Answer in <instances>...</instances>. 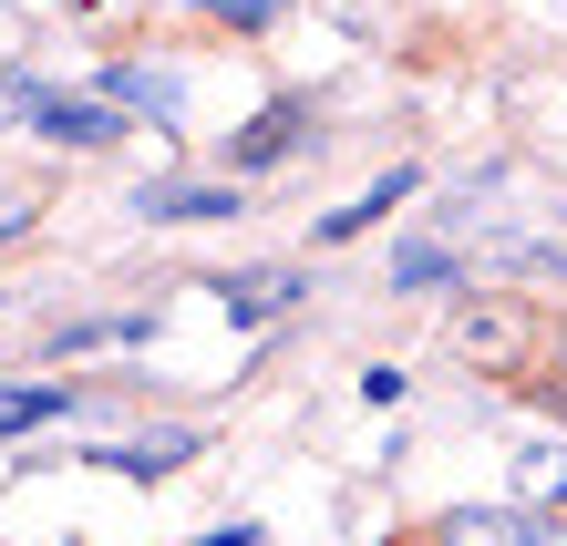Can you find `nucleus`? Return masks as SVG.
Returning a JSON list of instances; mask_svg holds the SVG:
<instances>
[{"instance_id": "423d86ee", "label": "nucleus", "mask_w": 567, "mask_h": 546, "mask_svg": "<svg viewBox=\"0 0 567 546\" xmlns=\"http://www.w3.org/2000/svg\"><path fill=\"white\" fill-rule=\"evenodd\" d=\"M62 413V392H0V433H21V423H52Z\"/></svg>"}, {"instance_id": "0eeeda50", "label": "nucleus", "mask_w": 567, "mask_h": 546, "mask_svg": "<svg viewBox=\"0 0 567 546\" xmlns=\"http://www.w3.org/2000/svg\"><path fill=\"white\" fill-rule=\"evenodd\" d=\"M21 227H31V196H21V186H0V237H21Z\"/></svg>"}, {"instance_id": "20e7f679", "label": "nucleus", "mask_w": 567, "mask_h": 546, "mask_svg": "<svg viewBox=\"0 0 567 546\" xmlns=\"http://www.w3.org/2000/svg\"><path fill=\"white\" fill-rule=\"evenodd\" d=\"M289 145H299V104H269V114H258V134H248V145H227V165L248 176V165H269V155H289Z\"/></svg>"}, {"instance_id": "f03ea898", "label": "nucleus", "mask_w": 567, "mask_h": 546, "mask_svg": "<svg viewBox=\"0 0 567 546\" xmlns=\"http://www.w3.org/2000/svg\"><path fill=\"white\" fill-rule=\"evenodd\" d=\"M444 546H567V536L537 516H506V505H464V516H444Z\"/></svg>"}, {"instance_id": "7ed1b4c3", "label": "nucleus", "mask_w": 567, "mask_h": 546, "mask_svg": "<svg viewBox=\"0 0 567 546\" xmlns=\"http://www.w3.org/2000/svg\"><path fill=\"white\" fill-rule=\"evenodd\" d=\"M516 495L526 505H567V443H526L516 454Z\"/></svg>"}, {"instance_id": "39448f33", "label": "nucleus", "mask_w": 567, "mask_h": 546, "mask_svg": "<svg viewBox=\"0 0 567 546\" xmlns=\"http://www.w3.org/2000/svg\"><path fill=\"white\" fill-rule=\"evenodd\" d=\"M155 217H227L238 196H217V186H165V196H145Z\"/></svg>"}, {"instance_id": "f257e3e1", "label": "nucleus", "mask_w": 567, "mask_h": 546, "mask_svg": "<svg viewBox=\"0 0 567 546\" xmlns=\"http://www.w3.org/2000/svg\"><path fill=\"white\" fill-rule=\"evenodd\" d=\"M0 114L31 124V134H52V145H114V114L104 104H73V93H42V83H0Z\"/></svg>"}]
</instances>
